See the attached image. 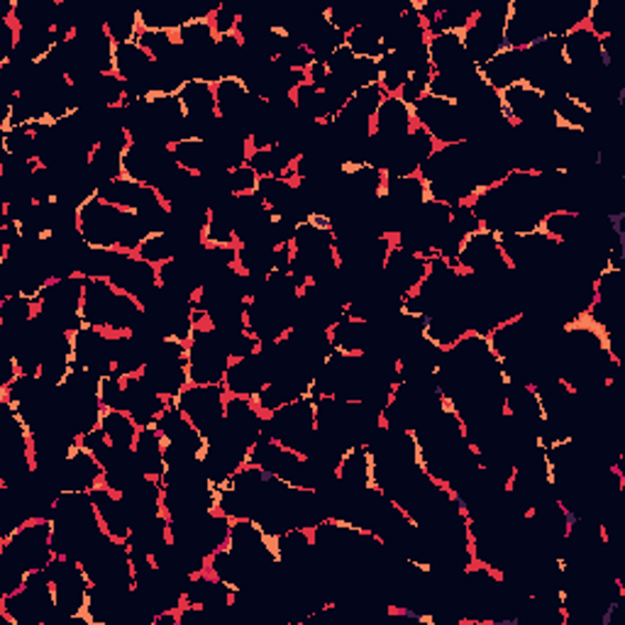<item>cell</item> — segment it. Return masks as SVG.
Returning a JSON list of instances; mask_svg holds the SVG:
<instances>
[{
	"label": "cell",
	"mask_w": 625,
	"mask_h": 625,
	"mask_svg": "<svg viewBox=\"0 0 625 625\" xmlns=\"http://www.w3.org/2000/svg\"><path fill=\"white\" fill-rule=\"evenodd\" d=\"M54 554L50 518H30L13 533L0 538V558L18 564L25 572L46 570Z\"/></svg>",
	"instance_id": "obj_6"
},
{
	"label": "cell",
	"mask_w": 625,
	"mask_h": 625,
	"mask_svg": "<svg viewBox=\"0 0 625 625\" xmlns=\"http://www.w3.org/2000/svg\"><path fill=\"white\" fill-rule=\"evenodd\" d=\"M105 34L115 42V44H127V42H137L139 34V13L137 10H115V13L105 15Z\"/></svg>",
	"instance_id": "obj_43"
},
{
	"label": "cell",
	"mask_w": 625,
	"mask_h": 625,
	"mask_svg": "<svg viewBox=\"0 0 625 625\" xmlns=\"http://www.w3.org/2000/svg\"><path fill=\"white\" fill-rule=\"evenodd\" d=\"M452 264L457 267V271H462V274L483 277V279L501 277L511 269L501 252L499 235L483 230V228L471 232L469 238H465Z\"/></svg>",
	"instance_id": "obj_14"
},
{
	"label": "cell",
	"mask_w": 625,
	"mask_h": 625,
	"mask_svg": "<svg viewBox=\"0 0 625 625\" xmlns=\"http://www.w3.org/2000/svg\"><path fill=\"white\" fill-rule=\"evenodd\" d=\"M222 430H228L232 438H238L252 450V445L262 438L267 430V416L257 408L254 398L228 396Z\"/></svg>",
	"instance_id": "obj_23"
},
{
	"label": "cell",
	"mask_w": 625,
	"mask_h": 625,
	"mask_svg": "<svg viewBox=\"0 0 625 625\" xmlns=\"http://www.w3.org/2000/svg\"><path fill=\"white\" fill-rule=\"evenodd\" d=\"M428 59L435 72H455V69L469 66V56L465 50L462 34L438 32L428 38Z\"/></svg>",
	"instance_id": "obj_32"
},
{
	"label": "cell",
	"mask_w": 625,
	"mask_h": 625,
	"mask_svg": "<svg viewBox=\"0 0 625 625\" xmlns=\"http://www.w3.org/2000/svg\"><path fill=\"white\" fill-rule=\"evenodd\" d=\"M46 574H50L52 580L56 611L62 621L84 618L91 582L84 567H81V562L64 558V554H54V560L46 564Z\"/></svg>",
	"instance_id": "obj_12"
},
{
	"label": "cell",
	"mask_w": 625,
	"mask_h": 625,
	"mask_svg": "<svg viewBox=\"0 0 625 625\" xmlns=\"http://www.w3.org/2000/svg\"><path fill=\"white\" fill-rule=\"evenodd\" d=\"M293 157H289L279 145L252 149L247 164L259 174V179H293Z\"/></svg>",
	"instance_id": "obj_35"
},
{
	"label": "cell",
	"mask_w": 625,
	"mask_h": 625,
	"mask_svg": "<svg viewBox=\"0 0 625 625\" xmlns=\"http://www.w3.org/2000/svg\"><path fill=\"white\" fill-rule=\"evenodd\" d=\"M143 379L167 400H176L188 382V345L179 340H162L143 367Z\"/></svg>",
	"instance_id": "obj_10"
},
{
	"label": "cell",
	"mask_w": 625,
	"mask_h": 625,
	"mask_svg": "<svg viewBox=\"0 0 625 625\" xmlns=\"http://www.w3.org/2000/svg\"><path fill=\"white\" fill-rule=\"evenodd\" d=\"M105 438L111 440V445L115 450L121 452H133V445L137 440V433L139 426L133 420V416L125 410H103V418H101V426Z\"/></svg>",
	"instance_id": "obj_36"
},
{
	"label": "cell",
	"mask_w": 625,
	"mask_h": 625,
	"mask_svg": "<svg viewBox=\"0 0 625 625\" xmlns=\"http://www.w3.org/2000/svg\"><path fill=\"white\" fill-rule=\"evenodd\" d=\"M91 499H93V506H96V511H98L103 533L113 538V540L127 542L129 535H133L135 521H133V513H129L127 503L123 501L121 493H115L101 483V487L91 491Z\"/></svg>",
	"instance_id": "obj_24"
},
{
	"label": "cell",
	"mask_w": 625,
	"mask_h": 625,
	"mask_svg": "<svg viewBox=\"0 0 625 625\" xmlns=\"http://www.w3.org/2000/svg\"><path fill=\"white\" fill-rule=\"evenodd\" d=\"M410 79V69L400 52H386L379 59V86L386 91V96H398V91L404 88Z\"/></svg>",
	"instance_id": "obj_42"
},
{
	"label": "cell",
	"mask_w": 625,
	"mask_h": 625,
	"mask_svg": "<svg viewBox=\"0 0 625 625\" xmlns=\"http://www.w3.org/2000/svg\"><path fill=\"white\" fill-rule=\"evenodd\" d=\"M137 13L139 28L159 32H179L186 22L196 20L194 3H184V0H162L157 6L137 10Z\"/></svg>",
	"instance_id": "obj_27"
},
{
	"label": "cell",
	"mask_w": 625,
	"mask_h": 625,
	"mask_svg": "<svg viewBox=\"0 0 625 625\" xmlns=\"http://www.w3.org/2000/svg\"><path fill=\"white\" fill-rule=\"evenodd\" d=\"M133 459L145 477H164V471H167V442H164L157 426L139 428L137 440L133 445Z\"/></svg>",
	"instance_id": "obj_28"
},
{
	"label": "cell",
	"mask_w": 625,
	"mask_h": 625,
	"mask_svg": "<svg viewBox=\"0 0 625 625\" xmlns=\"http://www.w3.org/2000/svg\"><path fill=\"white\" fill-rule=\"evenodd\" d=\"M413 121L416 127L426 129L438 147L467 143L471 137L467 115L455 101L426 96L418 105H413Z\"/></svg>",
	"instance_id": "obj_11"
},
{
	"label": "cell",
	"mask_w": 625,
	"mask_h": 625,
	"mask_svg": "<svg viewBox=\"0 0 625 625\" xmlns=\"http://www.w3.org/2000/svg\"><path fill=\"white\" fill-rule=\"evenodd\" d=\"M135 254L149 264L162 267L164 262H169V259L179 257V247H176L169 232H152L143 240V244L137 247Z\"/></svg>",
	"instance_id": "obj_44"
},
{
	"label": "cell",
	"mask_w": 625,
	"mask_h": 625,
	"mask_svg": "<svg viewBox=\"0 0 625 625\" xmlns=\"http://www.w3.org/2000/svg\"><path fill=\"white\" fill-rule=\"evenodd\" d=\"M108 281L117 291L127 293L129 299H135L143 305L159 291L157 267L145 262V259H139L133 252H127L123 257V262L117 264V269L113 271V277Z\"/></svg>",
	"instance_id": "obj_20"
},
{
	"label": "cell",
	"mask_w": 625,
	"mask_h": 625,
	"mask_svg": "<svg viewBox=\"0 0 625 625\" xmlns=\"http://www.w3.org/2000/svg\"><path fill=\"white\" fill-rule=\"evenodd\" d=\"M477 72H479L483 84L491 86L497 93H503L506 88H511L513 84H521V81H523L521 50H509V46H506L503 52H499L497 56L489 59L487 64L477 66Z\"/></svg>",
	"instance_id": "obj_29"
},
{
	"label": "cell",
	"mask_w": 625,
	"mask_h": 625,
	"mask_svg": "<svg viewBox=\"0 0 625 625\" xmlns=\"http://www.w3.org/2000/svg\"><path fill=\"white\" fill-rule=\"evenodd\" d=\"M50 521L54 552L79 562L105 535L91 491H59Z\"/></svg>",
	"instance_id": "obj_1"
},
{
	"label": "cell",
	"mask_w": 625,
	"mask_h": 625,
	"mask_svg": "<svg viewBox=\"0 0 625 625\" xmlns=\"http://www.w3.org/2000/svg\"><path fill=\"white\" fill-rule=\"evenodd\" d=\"M54 483L59 491H93L103 483V465L76 442L62 467L54 471Z\"/></svg>",
	"instance_id": "obj_21"
},
{
	"label": "cell",
	"mask_w": 625,
	"mask_h": 625,
	"mask_svg": "<svg viewBox=\"0 0 625 625\" xmlns=\"http://www.w3.org/2000/svg\"><path fill=\"white\" fill-rule=\"evenodd\" d=\"M503 413L509 418L523 423L530 430H540L542 420H545V410H542L540 396L535 392V386L521 384V382H503Z\"/></svg>",
	"instance_id": "obj_25"
},
{
	"label": "cell",
	"mask_w": 625,
	"mask_h": 625,
	"mask_svg": "<svg viewBox=\"0 0 625 625\" xmlns=\"http://www.w3.org/2000/svg\"><path fill=\"white\" fill-rule=\"evenodd\" d=\"M84 289H86V279L79 274L52 279L50 284L34 296L40 321L56 330H64V333H76V330L84 325V321H81Z\"/></svg>",
	"instance_id": "obj_7"
},
{
	"label": "cell",
	"mask_w": 625,
	"mask_h": 625,
	"mask_svg": "<svg viewBox=\"0 0 625 625\" xmlns=\"http://www.w3.org/2000/svg\"><path fill=\"white\" fill-rule=\"evenodd\" d=\"M413 127H416V121H413L410 105L398 96H386L374 115L372 135L384 139H400L406 137Z\"/></svg>",
	"instance_id": "obj_30"
},
{
	"label": "cell",
	"mask_w": 625,
	"mask_h": 625,
	"mask_svg": "<svg viewBox=\"0 0 625 625\" xmlns=\"http://www.w3.org/2000/svg\"><path fill=\"white\" fill-rule=\"evenodd\" d=\"M176 408L194 423L196 430L208 440L210 435H216L226 420V404L228 394L222 386H208V384H188L184 392L176 396Z\"/></svg>",
	"instance_id": "obj_13"
},
{
	"label": "cell",
	"mask_w": 625,
	"mask_h": 625,
	"mask_svg": "<svg viewBox=\"0 0 625 625\" xmlns=\"http://www.w3.org/2000/svg\"><path fill=\"white\" fill-rule=\"evenodd\" d=\"M228 188L232 196H247L254 194L259 188V174L250 167V164H242L238 169L228 171Z\"/></svg>",
	"instance_id": "obj_48"
},
{
	"label": "cell",
	"mask_w": 625,
	"mask_h": 625,
	"mask_svg": "<svg viewBox=\"0 0 625 625\" xmlns=\"http://www.w3.org/2000/svg\"><path fill=\"white\" fill-rule=\"evenodd\" d=\"M123 155H125V152L108 147V145H96L91 149L86 169L91 174V179L96 181V186L115 181V179H123V176H125Z\"/></svg>",
	"instance_id": "obj_38"
},
{
	"label": "cell",
	"mask_w": 625,
	"mask_h": 625,
	"mask_svg": "<svg viewBox=\"0 0 625 625\" xmlns=\"http://www.w3.org/2000/svg\"><path fill=\"white\" fill-rule=\"evenodd\" d=\"M430 257H423L406 250V247L394 244L386 254V262L382 269V281L398 293L400 299L408 296V293H416L418 287L423 284V279L428 274Z\"/></svg>",
	"instance_id": "obj_18"
},
{
	"label": "cell",
	"mask_w": 625,
	"mask_h": 625,
	"mask_svg": "<svg viewBox=\"0 0 625 625\" xmlns=\"http://www.w3.org/2000/svg\"><path fill=\"white\" fill-rule=\"evenodd\" d=\"M127 252L108 250V247H84L79 257V277L84 279H111L117 264L123 262Z\"/></svg>",
	"instance_id": "obj_37"
},
{
	"label": "cell",
	"mask_w": 625,
	"mask_h": 625,
	"mask_svg": "<svg viewBox=\"0 0 625 625\" xmlns=\"http://www.w3.org/2000/svg\"><path fill=\"white\" fill-rule=\"evenodd\" d=\"M580 226H582V216L567 208H554L540 220V230L545 232L550 240L560 244L572 242L576 235H580Z\"/></svg>",
	"instance_id": "obj_39"
},
{
	"label": "cell",
	"mask_w": 625,
	"mask_h": 625,
	"mask_svg": "<svg viewBox=\"0 0 625 625\" xmlns=\"http://www.w3.org/2000/svg\"><path fill=\"white\" fill-rule=\"evenodd\" d=\"M0 613L13 625H52L62 621L46 570L28 572L18 592L0 596Z\"/></svg>",
	"instance_id": "obj_3"
},
{
	"label": "cell",
	"mask_w": 625,
	"mask_h": 625,
	"mask_svg": "<svg viewBox=\"0 0 625 625\" xmlns=\"http://www.w3.org/2000/svg\"><path fill=\"white\" fill-rule=\"evenodd\" d=\"M267 382H269V372L264 367L262 355H259V350H257L250 357L230 362L222 388H226L228 396L254 398L259 392H262Z\"/></svg>",
	"instance_id": "obj_26"
},
{
	"label": "cell",
	"mask_w": 625,
	"mask_h": 625,
	"mask_svg": "<svg viewBox=\"0 0 625 625\" xmlns=\"http://www.w3.org/2000/svg\"><path fill=\"white\" fill-rule=\"evenodd\" d=\"M230 362L226 337L204 315L196 313V330L188 340V382L222 386Z\"/></svg>",
	"instance_id": "obj_4"
},
{
	"label": "cell",
	"mask_w": 625,
	"mask_h": 625,
	"mask_svg": "<svg viewBox=\"0 0 625 625\" xmlns=\"http://www.w3.org/2000/svg\"><path fill=\"white\" fill-rule=\"evenodd\" d=\"M267 438L277 440L289 450L309 457L317 442L315 426V398L309 394L293 404L281 406L279 410L267 416Z\"/></svg>",
	"instance_id": "obj_5"
},
{
	"label": "cell",
	"mask_w": 625,
	"mask_h": 625,
	"mask_svg": "<svg viewBox=\"0 0 625 625\" xmlns=\"http://www.w3.org/2000/svg\"><path fill=\"white\" fill-rule=\"evenodd\" d=\"M79 232L88 247H108V250L137 252L147 235V226L133 210H123L105 204L98 196L79 208Z\"/></svg>",
	"instance_id": "obj_2"
},
{
	"label": "cell",
	"mask_w": 625,
	"mask_h": 625,
	"mask_svg": "<svg viewBox=\"0 0 625 625\" xmlns=\"http://www.w3.org/2000/svg\"><path fill=\"white\" fill-rule=\"evenodd\" d=\"M552 38L545 0H511L503 40L509 50H528Z\"/></svg>",
	"instance_id": "obj_16"
},
{
	"label": "cell",
	"mask_w": 625,
	"mask_h": 625,
	"mask_svg": "<svg viewBox=\"0 0 625 625\" xmlns=\"http://www.w3.org/2000/svg\"><path fill=\"white\" fill-rule=\"evenodd\" d=\"M34 315H38V303H34V299L30 296L15 293V296L0 299V327L6 330L25 327L28 323L34 321Z\"/></svg>",
	"instance_id": "obj_40"
},
{
	"label": "cell",
	"mask_w": 625,
	"mask_h": 625,
	"mask_svg": "<svg viewBox=\"0 0 625 625\" xmlns=\"http://www.w3.org/2000/svg\"><path fill=\"white\" fill-rule=\"evenodd\" d=\"M562 56L572 74H594L613 66L604 52V42L586 25L567 32L562 38Z\"/></svg>",
	"instance_id": "obj_19"
},
{
	"label": "cell",
	"mask_w": 625,
	"mask_h": 625,
	"mask_svg": "<svg viewBox=\"0 0 625 625\" xmlns=\"http://www.w3.org/2000/svg\"><path fill=\"white\" fill-rule=\"evenodd\" d=\"M98 396L105 410H123L125 404V379L121 374H108L101 376Z\"/></svg>",
	"instance_id": "obj_47"
},
{
	"label": "cell",
	"mask_w": 625,
	"mask_h": 625,
	"mask_svg": "<svg viewBox=\"0 0 625 625\" xmlns=\"http://www.w3.org/2000/svg\"><path fill=\"white\" fill-rule=\"evenodd\" d=\"M330 345L342 355H367L374 347V325L345 315L330 327Z\"/></svg>",
	"instance_id": "obj_31"
},
{
	"label": "cell",
	"mask_w": 625,
	"mask_h": 625,
	"mask_svg": "<svg viewBox=\"0 0 625 625\" xmlns=\"http://www.w3.org/2000/svg\"><path fill=\"white\" fill-rule=\"evenodd\" d=\"M137 44L143 50L159 62V59L174 54L179 50V40H176V32H159V30H139L137 34Z\"/></svg>",
	"instance_id": "obj_45"
},
{
	"label": "cell",
	"mask_w": 625,
	"mask_h": 625,
	"mask_svg": "<svg viewBox=\"0 0 625 625\" xmlns=\"http://www.w3.org/2000/svg\"><path fill=\"white\" fill-rule=\"evenodd\" d=\"M509 8L511 0H493V3L477 8L475 20L462 32L467 56L475 66L487 64L489 59L506 50L503 32L506 20H509Z\"/></svg>",
	"instance_id": "obj_9"
},
{
	"label": "cell",
	"mask_w": 625,
	"mask_h": 625,
	"mask_svg": "<svg viewBox=\"0 0 625 625\" xmlns=\"http://www.w3.org/2000/svg\"><path fill=\"white\" fill-rule=\"evenodd\" d=\"M81 567H84L93 586L125 588V592L135 588V567L133 558H129L127 542L103 535L96 545L84 554Z\"/></svg>",
	"instance_id": "obj_8"
},
{
	"label": "cell",
	"mask_w": 625,
	"mask_h": 625,
	"mask_svg": "<svg viewBox=\"0 0 625 625\" xmlns=\"http://www.w3.org/2000/svg\"><path fill=\"white\" fill-rule=\"evenodd\" d=\"M123 379H125V404H123V410L133 416V420L137 423L139 428L157 426V420L162 418V413L169 408L171 400H167L162 394H157L155 388H152L143 379V374L123 376Z\"/></svg>",
	"instance_id": "obj_22"
},
{
	"label": "cell",
	"mask_w": 625,
	"mask_h": 625,
	"mask_svg": "<svg viewBox=\"0 0 625 625\" xmlns=\"http://www.w3.org/2000/svg\"><path fill=\"white\" fill-rule=\"evenodd\" d=\"M345 44L350 46L352 52L362 59H379L386 54V44H384V34L372 28V25H357L352 32L345 34Z\"/></svg>",
	"instance_id": "obj_41"
},
{
	"label": "cell",
	"mask_w": 625,
	"mask_h": 625,
	"mask_svg": "<svg viewBox=\"0 0 625 625\" xmlns=\"http://www.w3.org/2000/svg\"><path fill=\"white\" fill-rule=\"evenodd\" d=\"M584 25L592 30L598 40L611 38L616 20H613V10L606 6V0H592Z\"/></svg>",
	"instance_id": "obj_46"
},
{
	"label": "cell",
	"mask_w": 625,
	"mask_h": 625,
	"mask_svg": "<svg viewBox=\"0 0 625 625\" xmlns=\"http://www.w3.org/2000/svg\"><path fill=\"white\" fill-rule=\"evenodd\" d=\"M240 10H232L228 3H218V8L210 15V22H213L216 34L222 38V34H235L240 25Z\"/></svg>",
	"instance_id": "obj_49"
},
{
	"label": "cell",
	"mask_w": 625,
	"mask_h": 625,
	"mask_svg": "<svg viewBox=\"0 0 625 625\" xmlns=\"http://www.w3.org/2000/svg\"><path fill=\"white\" fill-rule=\"evenodd\" d=\"M337 481L347 489H369L372 487V455L367 445L350 447L342 452L337 465Z\"/></svg>",
	"instance_id": "obj_34"
},
{
	"label": "cell",
	"mask_w": 625,
	"mask_h": 625,
	"mask_svg": "<svg viewBox=\"0 0 625 625\" xmlns=\"http://www.w3.org/2000/svg\"><path fill=\"white\" fill-rule=\"evenodd\" d=\"M169 147H171L176 167L188 174L204 176L208 171L218 169L216 159H213V149H210V143L204 137H184L179 139V143H174Z\"/></svg>",
	"instance_id": "obj_33"
},
{
	"label": "cell",
	"mask_w": 625,
	"mask_h": 625,
	"mask_svg": "<svg viewBox=\"0 0 625 625\" xmlns=\"http://www.w3.org/2000/svg\"><path fill=\"white\" fill-rule=\"evenodd\" d=\"M72 345L74 369H86L96 376L115 374L117 335L91 325H81L76 333H72Z\"/></svg>",
	"instance_id": "obj_17"
},
{
	"label": "cell",
	"mask_w": 625,
	"mask_h": 625,
	"mask_svg": "<svg viewBox=\"0 0 625 625\" xmlns=\"http://www.w3.org/2000/svg\"><path fill=\"white\" fill-rule=\"evenodd\" d=\"M123 169L127 179L159 188L179 167H176L169 145L129 143L123 155Z\"/></svg>",
	"instance_id": "obj_15"
}]
</instances>
